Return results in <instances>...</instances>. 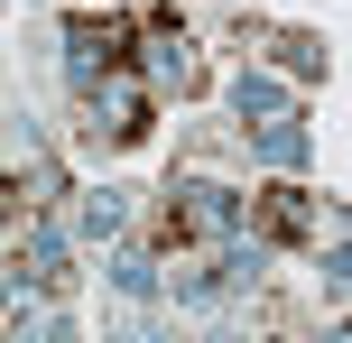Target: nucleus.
Segmentation results:
<instances>
[{
  "label": "nucleus",
  "mask_w": 352,
  "mask_h": 343,
  "mask_svg": "<svg viewBox=\"0 0 352 343\" xmlns=\"http://www.w3.org/2000/svg\"><path fill=\"white\" fill-rule=\"evenodd\" d=\"M278 65L287 74H324V47H316V37H278Z\"/></svg>",
  "instance_id": "10"
},
{
  "label": "nucleus",
  "mask_w": 352,
  "mask_h": 343,
  "mask_svg": "<svg viewBox=\"0 0 352 343\" xmlns=\"http://www.w3.org/2000/svg\"><path fill=\"white\" fill-rule=\"evenodd\" d=\"M232 111H241V121H269V111H287V93L269 84V74H241V84H232Z\"/></svg>",
  "instance_id": "6"
},
{
  "label": "nucleus",
  "mask_w": 352,
  "mask_h": 343,
  "mask_svg": "<svg viewBox=\"0 0 352 343\" xmlns=\"http://www.w3.org/2000/svg\"><path fill=\"white\" fill-rule=\"evenodd\" d=\"M260 232H269V241H306V232H316V214H306L297 186H278V195L260 204Z\"/></svg>",
  "instance_id": "4"
},
{
  "label": "nucleus",
  "mask_w": 352,
  "mask_h": 343,
  "mask_svg": "<svg viewBox=\"0 0 352 343\" xmlns=\"http://www.w3.org/2000/svg\"><path fill=\"white\" fill-rule=\"evenodd\" d=\"M241 223H250V204L232 195V186H213V177L176 186V204H167V232H176V241H232Z\"/></svg>",
  "instance_id": "1"
},
{
  "label": "nucleus",
  "mask_w": 352,
  "mask_h": 343,
  "mask_svg": "<svg viewBox=\"0 0 352 343\" xmlns=\"http://www.w3.org/2000/svg\"><path fill=\"white\" fill-rule=\"evenodd\" d=\"M74 223H84L93 241H111V232H121V223H130V204L111 195V186H93V195H84V214H74Z\"/></svg>",
  "instance_id": "7"
},
{
  "label": "nucleus",
  "mask_w": 352,
  "mask_h": 343,
  "mask_svg": "<svg viewBox=\"0 0 352 343\" xmlns=\"http://www.w3.org/2000/svg\"><path fill=\"white\" fill-rule=\"evenodd\" d=\"M121 47H130V37L111 28V19H74V28H65V74L84 93H102L111 74H121Z\"/></svg>",
  "instance_id": "2"
},
{
  "label": "nucleus",
  "mask_w": 352,
  "mask_h": 343,
  "mask_svg": "<svg viewBox=\"0 0 352 343\" xmlns=\"http://www.w3.org/2000/svg\"><path fill=\"white\" fill-rule=\"evenodd\" d=\"M111 278H121V297H158V260H148V251H121Z\"/></svg>",
  "instance_id": "9"
},
{
  "label": "nucleus",
  "mask_w": 352,
  "mask_h": 343,
  "mask_svg": "<svg viewBox=\"0 0 352 343\" xmlns=\"http://www.w3.org/2000/svg\"><path fill=\"white\" fill-rule=\"evenodd\" d=\"M111 130H121V140H140V130H148V93L121 84V74H111Z\"/></svg>",
  "instance_id": "8"
},
{
  "label": "nucleus",
  "mask_w": 352,
  "mask_h": 343,
  "mask_svg": "<svg viewBox=\"0 0 352 343\" xmlns=\"http://www.w3.org/2000/svg\"><path fill=\"white\" fill-rule=\"evenodd\" d=\"M260 158H269V167H306V121L269 111V121H260Z\"/></svg>",
  "instance_id": "5"
},
{
  "label": "nucleus",
  "mask_w": 352,
  "mask_h": 343,
  "mask_svg": "<svg viewBox=\"0 0 352 343\" xmlns=\"http://www.w3.org/2000/svg\"><path fill=\"white\" fill-rule=\"evenodd\" d=\"M148 74H158V84H195V56H186V28H176V19H148Z\"/></svg>",
  "instance_id": "3"
}]
</instances>
